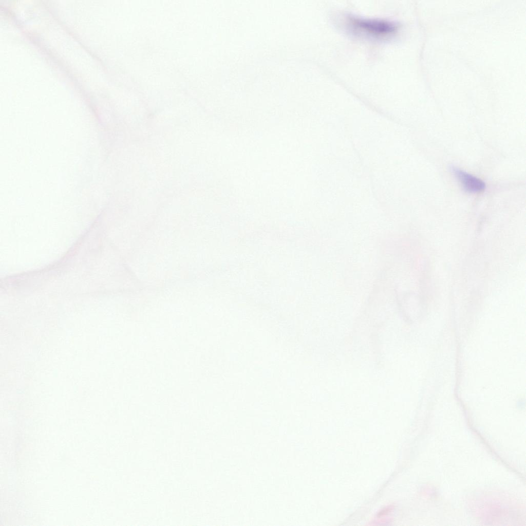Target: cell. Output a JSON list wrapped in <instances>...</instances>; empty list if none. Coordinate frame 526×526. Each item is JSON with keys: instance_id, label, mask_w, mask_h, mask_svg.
Returning <instances> with one entry per match:
<instances>
[{"instance_id": "obj_1", "label": "cell", "mask_w": 526, "mask_h": 526, "mask_svg": "<svg viewBox=\"0 0 526 526\" xmlns=\"http://www.w3.org/2000/svg\"><path fill=\"white\" fill-rule=\"evenodd\" d=\"M340 25L351 35L372 41H381L392 37L399 25L395 22L379 18H368L352 14H344Z\"/></svg>"}, {"instance_id": "obj_2", "label": "cell", "mask_w": 526, "mask_h": 526, "mask_svg": "<svg viewBox=\"0 0 526 526\" xmlns=\"http://www.w3.org/2000/svg\"><path fill=\"white\" fill-rule=\"evenodd\" d=\"M451 170L465 191L477 193L485 190V184L480 179L456 167H452Z\"/></svg>"}]
</instances>
